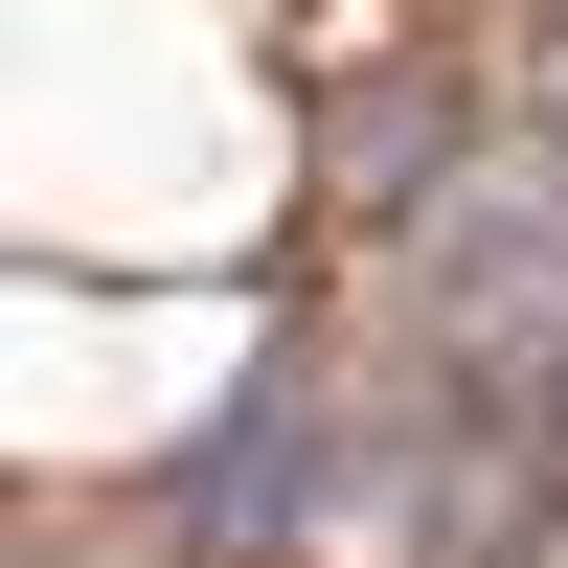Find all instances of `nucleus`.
<instances>
[{"instance_id":"1","label":"nucleus","mask_w":568,"mask_h":568,"mask_svg":"<svg viewBox=\"0 0 568 568\" xmlns=\"http://www.w3.org/2000/svg\"><path fill=\"white\" fill-rule=\"evenodd\" d=\"M409 296H433L455 387H546L568 364V160L546 136H478V160L409 205Z\"/></svg>"},{"instance_id":"2","label":"nucleus","mask_w":568,"mask_h":568,"mask_svg":"<svg viewBox=\"0 0 568 568\" xmlns=\"http://www.w3.org/2000/svg\"><path fill=\"white\" fill-rule=\"evenodd\" d=\"M342 455H364V433H342V387H318V342H273L251 387L160 455V524L205 546V568H251V546H296L318 500H342Z\"/></svg>"},{"instance_id":"3","label":"nucleus","mask_w":568,"mask_h":568,"mask_svg":"<svg viewBox=\"0 0 568 568\" xmlns=\"http://www.w3.org/2000/svg\"><path fill=\"white\" fill-rule=\"evenodd\" d=\"M455 160H478V136H455V91H342V205H387V227H409Z\"/></svg>"},{"instance_id":"4","label":"nucleus","mask_w":568,"mask_h":568,"mask_svg":"<svg viewBox=\"0 0 568 568\" xmlns=\"http://www.w3.org/2000/svg\"><path fill=\"white\" fill-rule=\"evenodd\" d=\"M524 136L568 160V0H546V69H524Z\"/></svg>"}]
</instances>
